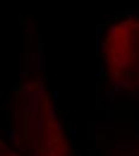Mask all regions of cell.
Instances as JSON below:
<instances>
[{
    "instance_id": "6da1fadb",
    "label": "cell",
    "mask_w": 139,
    "mask_h": 156,
    "mask_svg": "<svg viewBox=\"0 0 139 156\" xmlns=\"http://www.w3.org/2000/svg\"><path fill=\"white\" fill-rule=\"evenodd\" d=\"M132 53L128 52V51H124V52L119 53V54L113 55V64L114 67L118 71L124 70V68H127L132 62Z\"/></svg>"
},
{
    "instance_id": "7a4b0ae2",
    "label": "cell",
    "mask_w": 139,
    "mask_h": 156,
    "mask_svg": "<svg viewBox=\"0 0 139 156\" xmlns=\"http://www.w3.org/2000/svg\"><path fill=\"white\" fill-rule=\"evenodd\" d=\"M40 96L37 91H30V95L25 99V112H31V114L36 115L39 113V102H40Z\"/></svg>"
},
{
    "instance_id": "3957f363",
    "label": "cell",
    "mask_w": 139,
    "mask_h": 156,
    "mask_svg": "<svg viewBox=\"0 0 139 156\" xmlns=\"http://www.w3.org/2000/svg\"><path fill=\"white\" fill-rule=\"evenodd\" d=\"M110 85L118 94H121L122 91H124V89H128V88H131V86H132L131 85V82H129V81L124 79V78H119V77L112 78Z\"/></svg>"
},
{
    "instance_id": "277c9868",
    "label": "cell",
    "mask_w": 139,
    "mask_h": 156,
    "mask_svg": "<svg viewBox=\"0 0 139 156\" xmlns=\"http://www.w3.org/2000/svg\"><path fill=\"white\" fill-rule=\"evenodd\" d=\"M37 57H39V59H37V70L39 72H42V71L44 70V62H43V58H44V46L43 43H42V35L39 34V44H37Z\"/></svg>"
},
{
    "instance_id": "5b68a950",
    "label": "cell",
    "mask_w": 139,
    "mask_h": 156,
    "mask_svg": "<svg viewBox=\"0 0 139 156\" xmlns=\"http://www.w3.org/2000/svg\"><path fill=\"white\" fill-rule=\"evenodd\" d=\"M37 59H39V57H37V53H35V52H31V53H28V54H26V58H25L26 68L25 70L28 71L29 73H34L36 71L35 67L37 66Z\"/></svg>"
},
{
    "instance_id": "8992f818",
    "label": "cell",
    "mask_w": 139,
    "mask_h": 156,
    "mask_svg": "<svg viewBox=\"0 0 139 156\" xmlns=\"http://www.w3.org/2000/svg\"><path fill=\"white\" fill-rule=\"evenodd\" d=\"M95 129H96V131L114 130L115 129V120H114V118H107L106 120H96Z\"/></svg>"
},
{
    "instance_id": "52a82bcc",
    "label": "cell",
    "mask_w": 139,
    "mask_h": 156,
    "mask_svg": "<svg viewBox=\"0 0 139 156\" xmlns=\"http://www.w3.org/2000/svg\"><path fill=\"white\" fill-rule=\"evenodd\" d=\"M131 23H132V21L128 18L122 19V21H120L118 23L119 31H120L124 36H129V34H131V29H129L131 28Z\"/></svg>"
},
{
    "instance_id": "ba28073f",
    "label": "cell",
    "mask_w": 139,
    "mask_h": 156,
    "mask_svg": "<svg viewBox=\"0 0 139 156\" xmlns=\"http://www.w3.org/2000/svg\"><path fill=\"white\" fill-rule=\"evenodd\" d=\"M6 139L8 140V142H11V143H18V140H19V138H21V135H19V132H18V129H12V127H10V129H7L6 130Z\"/></svg>"
},
{
    "instance_id": "9c48e42d",
    "label": "cell",
    "mask_w": 139,
    "mask_h": 156,
    "mask_svg": "<svg viewBox=\"0 0 139 156\" xmlns=\"http://www.w3.org/2000/svg\"><path fill=\"white\" fill-rule=\"evenodd\" d=\"M46 91H47V86L46 83L42 78H39L37 79V93H39V96L41 100L46 99Z\"/></svg>"
},
{
    "instance_id": "30bf717a",
    "label": "cell",
    "mask_w": 139,
    "mask_h": 156,
    "mask_svg": "<svg viewBox=\"0 0 139 156\" xmlns=\"http://www.w3.org/2000/svg\"><path fill=\"white\" fill-rule=\"evenodd\" d=\"M48 121L52 127H54L55 124L58 122V108H50L48 109Z\"/></svg>"
},
{
    "instance_id": "8fae6325",
    "label": "cell",
    "mask_w": 139,
    "mask_h": 156,
    "mask_svg": "<svg viewBox=\"0 0 139 156\" xmlns=\"http://www.w3.org/2000/svg\"><path fill=\"white\" fill-rule=\"evenodd\" d=\"M114 149H116V150H132V149H136V144L134 143H115L114 144Z\"/></svg>"
},
{
    "instance_id": "7c38bea8",
    "label": "cell",
    "mask_w": 139,
    "mask_h": 156,
    "mask_svg": "<svg viewBox=\"0 0 139 156\" xmlns=\"http://www.w3.org/2000/svg\"><path fill=\"white\" fill-rule=\"evenodd\" d=\"M68 136H70V138L76 143V142L78 140V137H79V130H78L77 127H71L68 130Z\"/></svg>"
},
{
    "instance_id": "4fadbf2b",
    "label": "cell",
    "mask_w": 139,
    "mask_h": 156,
    "mask_svg": "<svg viewBox=\"0 0 139 156\" xmlns=\"http://www.w3.org/2000/svg\"><path fill=\"white\" fill-rule=\"evenodd\" d=\"M26 25H28V43H33V30H34V24L33 22L26 21Z\"/></svg>"
},
{
    "instance_id": "5bb4252c",
    "label": "cell",
    "mask_w": 139,
    "mask_h": 156,
    "mask_svg": "<svg viewBox=\"0 0 139 156\" xmlns=\"http://www.w3.org/2000/svg\"><path fill=\"white\" fill-rule=\"evenodd\" d=\"M126 95L131 101H138L139 100V90H129L128 93H126Z\"/></svg>"
},
{
    "instance_id": "9a60e30c",
    "label": "cell",
    "mask_w": 139,
    "mask_h": 156,
    "mask_svg": "<svg viewBox=\"0 0 139 156\" xmlns=\"http://www.w3.org/2000/svg\"><path fill=\"white\" fill-rule=\"evenodd\" d=\"M128 37H129L128 41H129V43H131L132 46H134V44L139 43V34H138V33H133V34H129Z\"/></svg>"
},
{
    "instance_id": "2e32d148",
    "label": "cell",
    "mask_w": 139,
    "mask_h": 156,
    "mask_svg": "<svg viewBox=\"0 0 139 156\" xmlns=\"http://www.w3.org/2000/svg\"><path fill=\"white\" fill-rule=\"evenodd\" d=\"M116 91L114 90L113 88H109L107 90H104V95H106V99H115L116 96Z\"/></svg>"
},
{
    "instance_id": "e0dca14e",
    "label": "cell",
    "mask_w": 139,
    "mask_h": 156,
    "mask_svg": "<svg viewBox=\"0 0 139 156\" xmlns=\"http://www.w3.org/2000/svg\"><path fill=\"white\" fill-rule=\"evenodd\" d=\"M103 59H104V65H106L108 68H112L114 66V64L110 60V53L109 52L107 53V54H104V58H103Z\"/></svg>"
},
{
    "instance_id": "ac0fdd59",
    "label": "cell",
    "mask_w": 139,
    "mask_h": 156,
    "mask_svg": "<svg viewBox=\"0 0 139 156\" xmlns=\"http://www.w3.org/2000/svg\"><path fill=\"white\" fill-rule=\"evenodd\" d=\"M118 19V15L116 13H107L106 15V22L110 23V22H115Z\"/></svg>"
},
{
    "instance_id": "d6986e66",
    "label": "cell",
    "mask_w": 139,
    "mask_h": 156,
    "mask_svg": "<svg viewBox=\"0 0 139 156\" xmlns=\"http://www.w3.org/2000/svg\"><path fill=\"white\" fill-rule=\"evenodd\" d=\"M106 95H104V91H97L96 93V101L97 102H103L106 101Z\"/></svg>"
},
{
    "instance_id": "ffe728a7",
    "label": "cell",
    "mask_w": 139,
    "mask_h": 156,
    "mask_svg": "<svg viewBox=\"0 0 139 156\" xmlns=\"http://www.w3.org/2000/svg\"><path fill=\"white\" fill-rule=\"evenodd\" d=\"M52 96H53V103H54V106H58V103H59V90L54 89Z\"/></svg>"
},
{
    "instance_id": "44dd1931",
    "label": "cell",
    "mask_w": 139,
    "mask_h": 156,
    "mask_svg": "<svg viewBox=\"0 0 139 156\" xmlns=\"http://www.w3.org/2000/svg\"><path fill=\"white\" fill-rule=\"evenodd\" d=\"M53 142H54V143H59V144H65L64 138L61 137V132H58L57 133V138H54V139H53Z\"/></svg>"
},
{
    "instance_id": "7402d4cb",
    "label": "cell",
    "mask_w": 139,
    "mask_h": 156,
    "mask_svg": "<svg viewBox=\"0 0 139 156\" xmlns=\"http://www.w3.org/2000/svg\"><path fill=\"white\" fill-rule=\"evenodd\" d=\"M101 53L102 54H107L108 53V44H107V42H101Z\"/></svg>"
},
{
    "instance_id": "603a6c76",
    "label": "cell",
    "mask_w": 139,
    "mask_h": 156,
    "mask_svg": "<svg viewBox=\"0 0 139 156\" xmlns=\"http://www.w3.org/2000/svg\"><path fill=\"white\" fill-rule=\"evenodd\" d=\"M118 31H119L118 25H112L110 28H109V35H110V36H113V35L118 34Z\"/></svg>"
},
{
    "instance_id": "cb8c5ba5",
    "label": "cell",
    "mask_w": 139,
    "mask_h": 156,
    "mask_svg": "<svg viewBox=\"0 0 139 156\" xmlns=\"http://www.w3.org/2000/svg\"><path fill=\"white\" fill-rule=\"evenodd\" d=\"M21 88L22 86H19V83H15V85L10 88V91L11 93H19V91H21Z\"/></svg>"
},
{
    "instance_id": "d4e9b609",
    "label": "cell",
    "mask_w": 139,
    "mask_h": 156,
    "mask_svg": "<svg viewBox=\"0 0 139 156\" xmlns=\"http://www.w3.org/2000/svg\"><path fill=\"white\" fill-rule=\"evenodd\" d=\"M22 89L24 90H29V91H33L34 90V84L33 83H24L22 85Z\"/></svg>"
},
{
    "instance_id": "484cf974",
    "label": "cell",
    "mask_w": 139,
    "mask_h": 156,
    "mask_svg": "<svg viewBox=\"0 0 139 156\" xmlns=\"http://www.w3.org/2000/svg\"><path fill=\"white\" fill-rule=\"evenodd\" d=\"M67 153V145L66 144H62V146L59 149V156H65Z\"/></svg>"
},
{
    "instance_id": "4316f807",
    "label": "cell",
    "mask_w": 139,
    "mask_h": 156,
    "mask_svg": "<svg viewBox=\"0 0 139 156\" xmlns=\"http://www.w3.org/2000/svg\"><path fill=\"white\" fill-rule=\"evenodd\" d=\"M58 153H59V149L58 148H50V146L48 148V154L50 156H55Z\"/></svg>"
},
{
    "instance_id": "83f0119b",
    "label": "cell",
    "mask_w": 139,
    "mask_h": 156,
    "mask_svg": "<svg viewBox=\"0 0 139 156\" xmlns=\"http://www.w3.org/2000/svg\"><path fill=\"white\" fill-rule=\"evenodd\" d=\"M129 52L132 53V57H133V59H138V55H139V52L134 48V47H131V49H129Z\"/></svg>"
},
{
    "instance_id": "f1b7e54d",
    "label": "cell",
    "mask_w": 139,
    "mask_h": 156,
    "mask_svg": "<svg viewBox=\"0 0 139 156\" xmlns=\"http://www.w3.org/2000/svg\"><path fill=\"white\" fill-rule=\"evenodd\" d=\"M53 129H55V130H57V132H61V131H62V125H61V122L58 120V122L55 124V126H54Z\"/></svg>"
},
{
    "instance_id": "f546056e",
    "label": "cell",
    "mask_w": 139,
    "mask_h": 156,
    "mask_svg": "<svg viewBox=\"0 0 139 156\" xmlns=\"http://www.w3.org/2000/svg\"><path fill=\"white\" fill-rule=\"evenodd\" d=\"M36 126H37V131L42 130V119L41 118H39V119L36 120Z\"/></svg>"
},
{
    "instance_id": "4dcf8cb0",
    "label": "cell",
    "mask_w": 139,
    "mask_h": 156,
    "mask_svg": "<svg viewBox=\"0 0 139 156\" xmlns=\"http://www.w3.org/2000/svg\"><path fill=\"white\" fill-rule=\"evenodd\" d=\"M121 36H122V34H121V33H118V34L112 36V40H113V41H119V40L121 39Z\"/></svg>"
},
{
    "instance_id": "1f68e13d",
    "label": "cell",
    "mask_w": 139,
    "mask_h": 156,
    "mask_svg": "<svg viewBox=\"0 0 139 156\" xmlns=\"http://www.w3.org/2000/svg\"><path fill=\"white\" fill-rule=\"evenodd\" d=\"M129 156H139V150H136V149H132L129 150Z\"/></svg>"
},
{
    "instance_id": "d6a6232c",
    "label": "cell",
    "mask_w": 139,
    "mask_h": 156,
    "mask_svg": "<svg viewBox=\"0 0 139 156\" xmlns=\"http://www.w3.org/2000/svg\"><path fill=\"white\" fill-rule=\"evenodd\" d=\"M28 71H21V72H19V75H21V78H22V79H25V78L26 77H28Z\"/></svg>"
},
{
    "instance_id": "836d02e7",
    "label": "cell",
    "mask_w": 139,
    "mask_h": 156,
    "mask_svg": "<svg viewBox=\"0 0 139 156\" xmlns=\"http://www.w3.org/2000/svg\"><path fill=\"white\" fill-rule=\"evenodd\" d=\"M40 154H41L42 156L47 155V154H48V149H46V148H40Z\"/></svg>"
},
{
    "instance_id": "e575fe53",
    "label": "cell",
    "mask_w": 139,
    "mask_h": 156,
    "mask_svg": "<svg viewBox=\"0 0 139 156\" xmlns=\"http://www.w3.org/2000/svg\"><path fill=\"white\" fill-rule=\"evenodd\" d=\"M106 67H107V66L104 65V64H101V65H100V70H98V71H100V72L103 75V73L106 72Z\"/></svg>"
},
{
    "instance_id": "d590c367",
    "label": "cell",
    "mask_w": 139,
    "mask_h": 156,
    "mask_svg": "<svg viewBox=\"0 0 139 156\" xmlns=\"http://www.w3.org/2000/svg\"><path fill=\"white\" fill-rule=\"evenodd\" d=\"M133 30H134V33H138L139 31V23L138 22H136V23L133 24Z\"/></svg>"
},
{
    "instance_id": "8d00e7d4",
    "label": "cell",
    "mask_w": 139,
    "mask_h": 156,
    "mask_svg": "<svg viewBox=\"0 0 139 156\" xmlns=\"http://www.w3.org/2000/svg\"><path fill=\"white\" fill-rule=\"evenodd\" d=\"M133 125H134V131H139V120H136L133 122Z\"/></svg>"
},
{
    "instance_id": "74e56055",
    "label": "cell",
    "mask_w": 139,
    "mask_h": 156,
    "mask_svg": "<svg viewBox=\"0 0 139 156\" xmlns=\"http://www.w3.org/2000/svg\"><path fill=\"white\" fill-rule=\"evenodd\" d=\"M101 76H102V73L100 72V71H97V72L95 73V77H96V79H97V81H100V78H101Z\"/></svg>"
},
{
    "instance_id": "f35d334b",
    "label": "cell",
    "mask_w": 139,
    "mask_h": 156,
    "mask_svg": "<svg viewBox=\"0 0 139 156\" xmlns=\"http://www.w3.org/2000/svg\"><path fill=\"white\" fill-rule=\"evenodd\" d=\"M110 77H112V78H116V77H118V70L114 71V72H112V73H110Z\"/></svg>"
},
{
    "instance_id": "ab89813d",
    "label": "cell",
    "mask_w": 139,
    "mask_h": 156,
    "mask_svg": "<svg viewBox=\"0 0 139 156\" xmlns=\"http://www.w3.org/2000/svg\"><path fill=\"white\" fill-rule=\"evenodd\" d=\"M98 156H104V150L102 148L98 149Z\"/></svg>"
},
{
    "instance_id": "60d3db41",
    "label": "cell",
    "mask_w": 139,
    "mask_h": 156,
    "mask_svg": "<svg viewBox=\"0 0 139 156\" xmlns=\"http://www.w3.org/2000/svg\"><path fill=\"white\" fill-rule=\"evenodd\" d=\"M133 137L136 138V139H139V131H134V133H133Z\"/></svg>"
},
{
    "instance_id": "b9f144b4",
    "label": "cell",
    "mask_w": 139,
    "mask_h": 156,
    "mask_svg": "<svg viewBox=\"0 0 139 156\" xmlns=\"http://www.w3.org/2000/svg\"><path fill=\"white\" fill-rule=\"evenodd\" d=\"M12 106H13V102L10 101L8 102V109H10V111H12Z\"/></svg>"
},
{
    "instance_id": "7bdbcfd3",
    "label": "cell",
    "mask_w": 139,
    "mask_h": 156,
    "mask_svg": "<svg viewBox=\"0 0 139 156\" xmlns=\"http://www.w3.org/2000/svg\"><path fill=\"white\" fill-rule=\"evenodd\" d=\"M46 107H47V108H48V109L53 108V106H52V104H50V103H46Z\"/></svg>"
},
{
    "instance_id": "ee69618b",
    "label": "cell",
    "mask_w": 139,
    "mask_h": 156,
    "mask_svg": "<svg viewBox=\"0 0 139 156\" xmlns=\"http://www.w3.org/2000/svg\"><path fill=\"white\" fill-rule=\"evenodd\" d=\"M21 151H22V153H26V148H24V146H22V148H21Z\"/></svg>"
},
{
    "instance_id": "f6af8a7d",
    "label": "cell",
    "mask_w": 139,
    "mask_h": 156,
    "mask_svg": "<svg viewBox=\"0 0 139 156\" xmlns=\"http://www.w3.org/2000/svg\"><path fill=\"white\" fill-rule=\"evenodd\" d=\"M77 156H80V149H78L77 150Z\"/></svg>"
},
{
    "instance_id": "bcb514c9",
    "label": "cell",
    "mask_w": 139,
    "mask_h": 156,
    "mask_svg": "<svg viewBox=\"0 0 139 156\" xmlns=\"http://www.w3.org/2000/svg\"><path fill=\"white\" fill-rule=\"evenodd\" d=\"M137 88L139 89V79H138V81H137Z\"/></svg>"
},
{
    "instance_id": "7dc6e473",
    "label": "cell",
    "mask_w": 139,
    "mask_h": 156,
    "mask_svg": "<svg viewBox=\"0 0 139 156\" xmlns=\"http://www.w3.org/2000/svg\"><path fill=\"white\" fill-rule=\"evenodd\" d=\"M120 156H129V155H120Z\"/></svg>"
}]
</instances>
